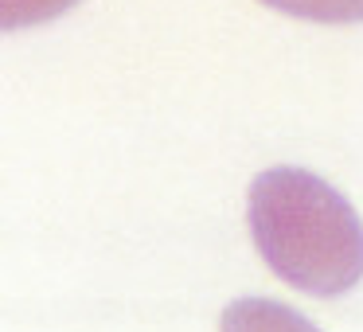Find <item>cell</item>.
Instances as JSON below:
<instances>
[{
    "label": "cell",
    "mask_w": 363,
    "mask_h": 332,
    "mask_svg": "<svg viewBox=\"0 0 363 332\" xmlns=\"http://www.w3.org/2000/svg\"><path fill=\"white\" fill-rule=\"evenodd\" d=\"M250 235L293 289L336 297L363 277V223L340 192L301 168H269L250 184Z\"/></svg>",
    "instance_id": "1"
},
{
    "label": "cell",
    "mask_w": 363,
    "mask_h": 332,
    "mask_svg": "<svg viewBox=\"0 0 363 332\" xmlns=\"http://www.w3.org/2000/svg\"><path fill=\"white\" fill-rule=\"evenodd\" d=\"M219 332H320V328H313L289 305H277V301L266 297H242L235 305H227Z\"/></svg>",
    "instance_id": "2"
},
{
    "label": "cell",
    "mask_w": 363,
    "mask_h": 332,
    "mask_svg": "<svg viewBox=\"0 0 363 332\" xmlns=\"http://www.w3.org/2000/svg\"><path fill=\"white\" fill-rule=\"evenodd\" d=\"M262 4L301 20H320V24H359L363 20V0H262Z\"/></svg>",
    "instance_id": "3"
},
{
    "label": "cell",
    "mask_w": 363,
    "mask_h": 332,
    "mask_svg": "<svg viewBox=\"0 0 363 332\" xmlns=\"http://www.w3.org/2000/svg\"><path fill=\"white\" fill-rule=\"evenodd\" d=\"M79 0H0V20L4 28H28V24H43V20H55L59 12H67Z\"/></svg>",
    "instance_id": "4"
}]
</instances>
